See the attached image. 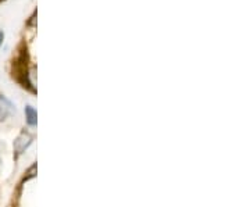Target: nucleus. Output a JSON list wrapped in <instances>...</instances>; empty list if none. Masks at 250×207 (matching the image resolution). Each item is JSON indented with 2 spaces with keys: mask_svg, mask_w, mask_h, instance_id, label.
Masks as SVG:
<instances>
[{
  "mask_svg": "<svg viewBox=\"0 0 250 207\" xmlns=\"http://www.w3.org/2000/svg\"><path fill=\"white\" fill-rule=\"evenodd\" d=\"M3 39H4V34H3V32L0 31V45L3 43Z\"/></svg>",
  "mask_w": 250,
  "mask_h": 207,
  "instance_id": "obj_4",
  "label": "nucleus"
},
{
  "mask_svg": "<svg viewBox=\"0 0 250 207\" xmlns=\"http://www.w3.org/2000/svg\"><path fill=\"white\" fill-rule=\"evenodd\" d=\"M0 1H1V0H0Z\"/></svg>",
  "mask_w": 250,
  "mask_h": 207,
  "instance_id": "obj_5",
  "label": "nucleus"
},
{
  "mask_svg": "<svg viewBox=\"0 0 250 207\" xmlns=\"http://www.w3.org/2000/svg\"><path fill=\"white\" fill-rule=\"evenodd\" d=\"M27 63H28V50L27 47H24L20 54H18V57L16 59V62H14V77H16V80H17L20 83H21V86H24V88H27L28 90H31V92H34L36 93L35 86L32 85V82L29 80V72H28L27 68Z\"/></svg>",
  "mask_w": 250,
  "mask_h": 207,
  "instance_id": "obj_1",
  "label": "nucleus"
},
{
  "mask_svg": "<svg viewBox=\"0 0 250 207\" xmlns=\"http://www.w3.org/2000/svg\"><path fill=\"white\" fill-rule=\"evenodd\" d=\"M13 103L3 95H0V121L6 120L13 111Z\"/></svg>",
  "mask_w": 250,
  "mask_h": 207,
  "instance_id": "obj_2",
  "label": "nucleus"
},
{
  "mask_svg": "<svg viewBox=\"0 0 250 207\" xmlns=\"http://www.w3.org/2000/svg\"><path fill=\"white\" fill-rule=\"evenodd\" d=\"M25 116H27V123L29 125H36V111L31 106L25 107Z\"/></svg>",
  "mask_w": 250,
  "mask_h": 207,
  "instance_id": "obj_3",
  "label": "nucleus"
}]
</instances>
